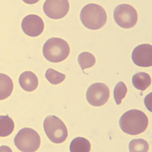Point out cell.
I'll return each instance as SVG.
<instances>
[{"mask_svg":"<svg viewBox=\"0 0 152 152\" xmlns=\"http://www.w3.org/2000/svg\"><path fill=\"white\" fill-rule=\"evenodd\" d=\"M127 91L126 86L123 82H120L115 86L114 91V96L117 105L121 104L122 100L126 96Z\"/></svg>","mask_w":152,"mask_h":152,"instance_id":"obj_19","label":"cell"},{"mask_svg":"<svg viewBox=\"0 0 152 152\" xmlns=\"http://www.w3.org/2000/svg\"><path fill=\"white\" fill-rule=\"evenodd\" d=\"M151 93L148 94L144 99L145 104L149 111H151Z\"/></svg>","mask_w":152,"mask_h":152,"instance_id":"obj_20","label":"cell"},{"mask_svg":"<svg viewBox=\"0 0 152 152\" xmlns=\"http://www.w3.org/2000/svg\"><path fill=\"white\" fill-rule=\"evenodd\" d=\"M21 27L26 35L36 37L42 33L45 27L44 22L40 17L36 15H29L23 20Z\"/></svg>","mask_w":152,"mask_h":152,"instance_id":"obj_9","label":"cell"},{"mask_svg":"<svg viewBox=\"0 0 152 152\" xmlns=\"http://www.w3.org/2000/svg\"><path fill=\"white\" fill-rule=\"evenodd\" d=\"M114 18L116 23L124 28L133 27L138 20V14L134 7L130 4L118 5L115 8Z\"/></svg>","mask_w":152,"mask_h":152,"instance_id":"obj_6","label":"cell"},{"mask_svg":"<svg viewBox=\"0 0 152 152\" xmlns=\"http://www.w3.org/2000/svg\"><path fill=\"white\" fill-rule=\"evenodd\" d=\"M129 149L130 152H148L149 146L148 142L145 140L134 139L130 142Z\"/></svg>","mask_w":152,"mask_h":152,"instance_id":"obj_18","label":"cell"},{"mask_svg":"<svg viewBox=\"0 0 152 152\" xmlns=\"http://www.w3.org/2000/svg\"><path fill=\"white\" fill-rule=\"evenodd\" d=\"M80 18L83 25L91 30L102 28L107 19L104 8L99 4L93 3L87 4L83 7L80 12Z\"/></svg>","mask_w":152,"mask_h":152,"instance_id":"obj_2","label":"cell"},{"mask_svg":"<svg viewBox=\"0 0 152 152\" xmlns=\"http://www.w3.org/2000/svg\"><path fill=\"white\" fill-rule=\"evenodd\" d=\"M78 62L83 72L86 69L91 67L96 63V58L91 53L88 52L80 54L78 57Z\"/></svg>","mask_w":152,"mask_h":152,"instance_id":"obj_16","label":"cell"},{"mask_svg":"<svg viewBox=\"0 0 152 152\" xmlns=\"http://www.w3.org/2000/svg\"><path fill=\"white\" fill-rule=\"evenodd\" d=\"M132 83L137 89L143 91L151 84V78L148 73L140 72L134 74L132 77Z\"/></svg>","mask_w":152,"mask_h":152,"instance_id":"obj_12","label":"cell"},{"mask_svg":"<svg viewBox=\"0 0 152 152\" xmlns=\"http://www.w3.org/2000/svg\"><path fill=\"white\" fill-rule=\"evenodd\" d=\"M14 142L17 148L22 152H35L40 146L41 139L37 132L33 129L24 128L16 134Z\"/></svg>","mask_w":152,"mask_h":152,"instance_id":"obj_5","label":"cell"},{"mask_svg":"<svg viewBox=\"0 0 152 152\" xmlns=\"http://www.w3.org/2000/svg\"><path fill=\"white\" fill-rule=\"evenodd\" d=\"M46 79L53 85L60 84L66 78V75L52 68H49L46 71L45 74Z\"/></svg>","mask_w":152,"mask_h":152,"instance_id":"obj_17","label":"cell"},{"mask_svg":"<svg viewBox=\"0 0 152 152\" xmlns=\"http://www.w3.org/2000/svg\"><path fill=\"white\" fill-rule=\"evenodd\" d=\"M1 137H5L10 135L14 129L13 120L7 116H1Z\"/></svg>","mask_w":152,"mask_h":152,"instance_id":"obj_15","label":"cell"},{"mask_svg":"<svg viewBox=\"0 0 152 152\" xmlns=\"http://www.w3.org/2000/svg\"><path fill=\"white\" fill-rule=\"evenodd\" d=\"M13 89V83L11 78L1 73V100H4L11 95Z\"/></svg>","mask_w":152,"mask_h":152,"instance_id":"obj_13","label":"cell"},{"mask_svg":"<svg viewBox=\"0 0 152 152\" xmlns=\"http://www.w3.org/2000/svg\"><path fill=\"white\" fill-rule=\"evenodd\" d=\"M91 145L89 140L81 137H77L72 140L70 145L71 152H89Z\"/></svg>","mask_w":152,"mask_h":152,"instance_id":"obj_14","label":"cell"},{"mask_svg":"<svg viewBox=\"0 0 152 152\" xmlns=\"http://www.w3.org/2000/svg\"><path fill=\"white\" fill-rule=\"evenodd\" d=\"M119 125L125 133L135 135L142 133L148 127V120L144 112L140 110H129L122 115Z\"/></svg>","mask_w":152,"mask_h":152,"instance_id":"obj_1","label":"cell"},{"mask_svg":"<svg viewBox=\"0 0 152 152\" xmlns=\"http://www.w3.org/2000/svg\"><path fill=\"white\" fill-rule=\"evenodd\" d=\"M152 46L148 44H142L135 48L132 53L133 62L141 67H149L152 65Z\"/></svg>","mask_w":152,"mask_h":152,"instance_id":"obj_10","label":"cell"},{"mask_svg":"<svg viewBox=\"0 0 152 152\" xmlns=\"http://www.w3.org/2000/svg\"><path fill=\"white\" fill-rule=\"evenodd\" d=\"M43 126L46 135L54 143H62L67 138V127L62 120L57 117L50 115L46 117L44 122Z\"/></svg>","mask_w":152,"mask_h":152,"instance_id":"obj_4","label":"cell"},{"mask_svg":"<svg viewBox=\"0 0 152 152\" xmlns=\"http://www.w3.org/2000/svg\"><path fill=\"white\" fill-rule=\"evenodd\" d=\"M70 48L66 41L58 38L48 39L44 44L43 53L46 60L53 63L62 62L69 55Z\"/></svg>","mask_w":152,"mask_h":152,"instance_id":"obj_3","label":"cell"},{"mask_svg":"<svg viewBox=\"0 0 152 152\" xmlns=\"http://www.w3.org/2000/svg\"><path fill=\"white\" fill-rule=\"evenodd\" d=\"M19 82L21 87L28 92H32L35 90L38 85L37 77L30 71H26L20 76Z\"/></svg>","mask_w":152,"mask_h":152,"instance_id":"obj_11","label":"cell"},{"mask_svg":"<svg viewBox=\"0 0 152 152\" xmlns=\"http://www.w3.org/2000/svg\"><path fill=\"white\" fill-rule=\"evenodd\" d=\"M69 7L68 1H46L43 5V9L49 18L58 19L66 15Z\"/></svg>","mask_w":152,"mask_h":152,"instance_id":"obj_8","label":"cell"},{"mask_svg":"<svg viewBox=\"0 0 152 152\" xmlns=\"http://www.w3.org/2000/svg\"><path fill=\"white\" fill-rule=\"evenodd\" d=\"M110 96L108 87L103 83H97L88 88L86 97L87 101L94 107H100L107 102Z\"/></svg>","mask_w":152,"mask_h":152,"instance_id":"obj_7","label":"cell"}]
</instances>
